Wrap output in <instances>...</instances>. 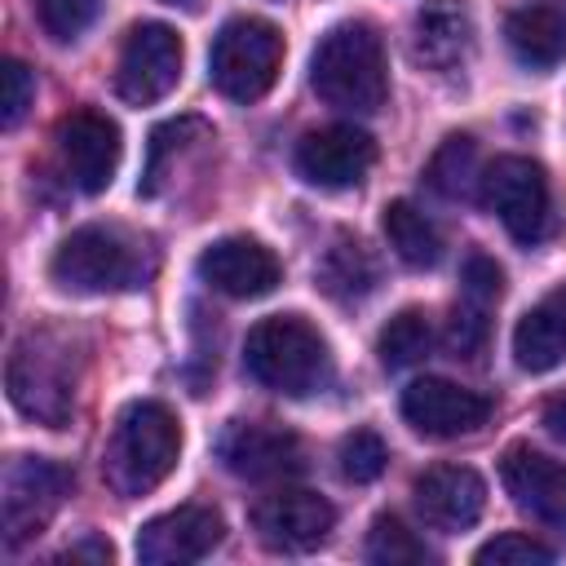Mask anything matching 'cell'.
Listing matches in <instances>:
<instances>
[{"instance_id": "cell-1", "label": "cell", "mask_w": 566, "mask_h": 566, "mask_svg": "<svg viewBox=\"0 0 566 566\" xmlns=\"http://www.w3.org/2000/svg\"><path fill=\"white\" fill-rule=\"evenodd\" d=\"M177 455H181L177 416L155 398H137L111 424V438L102 447V478L119 500H137L150 495L177 469Z\"/></svg>"}, {"instance_id": "cell-2", "label": "cell", "mask_w": 566, "mask_h": 566, "mask_svg": "<svg viewBox=\"0 0 566 566\" xmlns=\"http://www.w3.org/2000/svg\"><path fill=\"white\" fill-rule=\"evenodd\" d=\"M310 84L336 111H349V115L380 111L389 97V66H385L380 31L363 18L327 27L310 57Z\"/></svg>"}, {"instance_id": "cell-3", "label": "cell", "mask_w": 566, "mask_h": 566, "mask_svg": "<svg viewBox=\"0 0 566 566\" xmlns=\"http://www.w3.org/2000/svg\"><path fill=\"white\" fill-rule=\"evenodd\" d=\"M243 367L256 385L287 394V398H305L327 385L332 354H327V340L318 336V327L305 323L301 314H270L248 332Z\"/></svg>"}, {"instance_id": "cell-4", "label": "cell", "mask_w": 566, "mask_h": 566, "mask_svg": "<svg viewBox=\"0 0 566 566\" xmlns=\"http://www.w3.org/2000/svg\"><path fill=\"white\" fill-rule=\"evenodd\" d=\"M283 66V35L265 18H230L208 49V80L221 97L248 106L265 97Z\"/></svg>"}, {"instance_id": "cell-5", "label": "cell", "mask_w": 566, "mask_h": 566, "mask_svg": "<svg viewBox=\"0 0 566 566\" xmlns=\"http://www.w3.org/2000/svg\"><path fill=\"white\" fill-rule=\"evenodd\" d=\"M4 389L9 402L49 429H62L75 407V376L66 345H57L49 332H27L18 336L9 363H4Z\"/></svg>"}, {"instance_id": "cell-6", "label": "cell", "mask_w": 566, "mask_h": 566, "mask_svg": "<svg viewBox=\"0 0 566 566\" xmlns=\"http://www.w3.org/2000/svg\"><path fill=\"white\" fill-rule=\"evenodd\" d=\"M49 279L66 292H119L142 279V261L115 226H80L57 243Z\"/></svg>"}, {"instance_id": "cell-7", "label": "cell", "mask_w": 566, "mask_h": 566, "mask_svg": "<svg viewBox=\"0 0 566 566\" xmlns=\"http://www.w3.org/2000/svg\"><path fill=\"white\" fill-rule=\"evenodd\" d=\"M482 203L504 221L517 243H539L553 226V195L548 177L526 155H500L482 172Z\"/></svg>"}, {"instance_id": "cell-8", "label": "cell", "mask_w": 566, "mask_h": 566, "mask_svg": "<svg viewBox=\"0 0 566 566\" xmlns=\"http://www.w3.org/2000/svg\"><path fill=\"white\" fill-rule=\"evenodd\" d=\"M71 491V473L53 460H40V455H13L4 464V478H0V522H4V544L18 548L22 539L40 535L53 513L62 509Z\"/></svg>"}, {"instance_id": "cell-9", "label": "cell", "mask_w": 566, "mask_h": 566, "mask_svg": "<svg viewBox=\"0 0 566 566\" xmlns=\"http://www.w3.org/2000/svg\"><path fill=\"white\" fill-rule=\"evenodd\" d=\"M181 62H186V44L168 22H137L124 35V49L115 62V88L124 102L150 106L177 88Z\"/></svg>"}, {"instance_id": "cell-10", "label": "cell", "mask_w": 566, "mask_h": 566, "mask_svg": "<svg viewBox=\"0 0 566 566\" xmlns=\"http://www.w3.org/2000/svg\"><path fill=\"white\" fill-rule=\"evenodd\" d=\"M53 142H57V155H62V168L71 172V181L84 190V195H102L111 181H115V168H119V124L102 111H71L57 119L53 128Z\"/></svg>"}, {"instance_id": "cell-11", "label": "cell", "mask_w": 566, "mask_h": 566, "mask_svg": "<svg viewBox=\"0 0 566 566\" xmlns=\"http://www.w3.org/2000/svg\"><path fill=\"white\" fill-rule=\"evenodd\" d=\"M292 164L318 190H349L371 172L376 142H371V133H363L354 124H323L296 142Z\"/></svg>"}, {"instance_id": "cell-12", "label": "cell", "mask_w": 566, "mask_h": 566, "mask_svg": "<svg viewBox=\"0 0 566 566\" xmlns=\"http://www.w3.org/2000/svg\"><path fill=\"white\" fill-rule=\"evenodd\" d=\"M336 509L305 486H279L252 509V531L274 553H310L332 535Z\"/></svg>"}, {"instance_id": "cell-13", "label": "cell", "mask_w": 566, "mask_h": 566, "mask_svg": "<svg viewBox=\"0 0 566 566\" xmlns=\"http://www.w3.org/2000/svg\"><path fill=\"white\" fill-rule=\"evenodd\" d=\"M195 270H199V279H203L212 292L234 296V301L265 296V292H274L279 279H283L279 256H274L265 243L248 239V234H226V239L208 243V248L199 252Z\"/></svg>"}, {"instance_id": "cell-14", "label": "cell", "mask_w": 566, "mask_h": 566, "mask_svg": "<svg viewBox=\"0 0 566 566\" xmlns=\"http://www.w3.org/2000/svg\"><path fill=\"white\" fill-rule=\"evenodd\" d=\"M491 416V402L455 380H442V376H424V380H411L402 389V420L424 433V438H460V433H473L482 429Z\"/></svg>"}, {"instance_id": "cell-15", "label": "cell", "mask_w": 566, "mask_h": 566, "mask_svg": "<svg viewBox=\"0 0 566 566\" xmlns=\"http://www.w3.org/2000/svg\"><path fill=\"white\" fill-rule=\"evenodd\" d=\"M217 455L234 478H248V482H270L301 469L296 433L265 420H230L217 438Z\"/></svg>"}, {"instance_id": "cell-16", "label": "cell", "mask_w": 566, "mask_h": 566, "mask_svg": "<svg viewBox=\"0 0 566 566\" xmlns=\"http://www.w3.org/2000/svg\"><path fill=\"white\" fill-rule=\"evenodd\" d=\"M221 535H226V526L212 509L181 504L172 513L150 517L137 531V562L142 566H186V562L208 557L221 544Z\"/></svg>"}, {"instance_id": "cell-17", "label": "cell", "mask_w": 566, "mask_h": 566, "mask_svg": "<svg viewBox=\"0 0 566 566\" xmlns=\"http://www.w3.org/2000/svg\"><path fill=\"white\" fill-rule=\"evenodd\" d=\"M500 482L522 513H531L535 522H548V526H566V464L562 460H553L526 442H513L500 455Z\"/></svg>"}, {"instance_id": "cell-18", "label": "cell", "mask_w": 566, "mask_h": 566, "mask_svg": "<svg viewBox=\"0 0 566 566\" xmlns=\"http://www.w3.org/2000/svg\"><path fill=\"white\" fill-rule=\"evenodd\" d=\"M416 509L438 531H464L486 509V482L469 464H433L411 486Z\"/></svg>"}, {"instance_id": "cell-19", "label": "cell", "mask_w": 566, "mask_h": 566, "mask_svg": "<svg viewBox=\"0 0 566 566\" xmlns=\"http://www.w3.org/2000/svg\"><path fill=\"white\" fill-rule=\"evenodd\" d=\"M473 44V18L464 0H429L416 9L411 53L433 71H451Z\"/></svg>"}, {"instance_id": "cell-20", "label": "cell", "mask_w": 566, "mask_h": 566, "mask_svg": "<svg viewBox=\"0 0 566 566\" xmlns=\"http://www.w3.org/2000/svg\"><path fill=\"white\" fill-rule=\"evenodd\" d=\"M504 40L522 66L548 71L566 57V9L557 4H522L504 18Z\"/></svg>"}, {"instance_id": "cell-21", "label": "cell", "mask_w": 566, "mask_h": 566, "mask_svg": "<svg viewBox=\"0 0 566 566\" xmlns=\"http://www.w3.org/2000/svg\"><path fill=\"white\" fill-rule=\"evenodd\" d=\"M513 358L522 371L539 376V371H553L562 358H566V318L553 301L526 310L513 327Z\"/></svg>"}, {"instance_id": "cell-22", "label": "cell", "mask_w": 566, "mask_h": 566, "mask_svg": "<svg viewBox=\"0 0 566 566\" xmlns=\"http://www.w3.org/2000/svg\"><path fill=\"white\" fill-rule=\"evenodd\" d=\"M380 230L394 248V256L411 270H429L442 261V234L438 226L411 203V199H394L385 203V217H380Z\"/></svg>"}, {"instance_id": "cell-23", "label": "cell", "mask_w": 566, "mask_h": 566, "mask_svg": "<svg viewBox=\"0 0 566 566\" xmlns=\"http://www.w3.org/2000/svg\"><path fill=\"white\" fill-rule=\"evenodd\" d=\"M482 159H478V142L469 137V133H451L438 150H433V159H429V168H424V181L442 195V199H473V190L482 186Z\"/></svg>"}, {"instance_id": "cell-24", "label": "cell", "mask_w": 566, "mask_h": 566, "mask_svg": "<svg viewBox=\"0 0 566 566\" xmlns=\"http://www.w3.org/2000/svg\"><path fill=\"white\" fill-rule=\"evenodd\" d=\"M318 287L327 292V296H336V301H354V296H363V292H371V283H376V265H371V256L363 252V243H354V239H336V248H327V256H323V265H318Z\"/></svg>"}, {"instance_id": "cell-25", "label": "cell", "mask_w": 566, "mask_h": 566, "mask_svg": "<svg viewBox=\"0 0 566 566\" xmlns=\"http://www.w3.org/2000/svg\"><path fill=\"white\" fill-rule=\"evenodd\" d=\"M433 345V332H429V318L424 310H398L385 327H380V340H376V354L389 371H402L411 363H420Z\"/></svg>"}, {"instance_id": "cell-26", "label": "cell", "mask_w": 566, "mask_h": 566, "mask_svg": "<svg viewBox=\"0 0 566 566\" xmlns=\"http://www.w3.org/2000/svg\"><path fill=\"white\" fill-rule=\"evenodd\" d=\"M367 562L376 566H420V562H433V553L424 548V539L416 531H407L394 513H380L367 531V544H363Z\"/></svg>"}, {"instance_id": "cell-27", "label": "cell", "mask_w": 566, "mask_h": 566, "mask_svg": "<svg viewBox=\"0 0 566 566\" xmlns=\"http://www.w3.org/2000/svg\"><path fill=\"white\" fill-rule=\"evenodd\" d=\"M336 460H340V478L354 482V486H363V482H376V478L385 473V464H389V447L380 442V433H371V429H354V433L340 438Z\"/></svg>"}, {"instance_id": "cell-28", "label": "cell", "mask_w": 566, "mask_h": 566, "mask_svg": "<svg viewBox=\"0 0 566 566\" xmlns=\"http://www.w3.org/2000/svg\"><path fill=\"white\" fill-rule=\"evenodd\" d=\"M97 9H102V0H35V18H40L44 35H53L57 44L80 40L93 27Z\"/></svg>"}, {"instance_id": "cell-29", "label": "cell", "mask_w": 566, "mask_h": 566, "mask_svg": "<svg viewBox=\"0 0 566 566\" xmlns=\"http://www.w3.org/2000/svg\"><path fill=\"white\" fill-rule=\"evenodd\" d=\"M473 562L478 566H544V562H553V548L531 539V535H522V531H504V535L486 539L473 553Z\"/></svg>"}, {"instance_id": "cell-30", "label": "cell", "mask_w": 566, "mask_h": 566, "mask_svg": "<svg viewBox=\"0 0 566 566\" xmlns=\"http://www.w3.org/2000/svg\"><path fill=\"white\" fill-rule=\"evenodd\" d=\"M31 97H35V75H31L18 57H9V62L0 66V124L13 128V124L27 115Z\"/></svg>"}, {"instance_id": "cell-31", "label": "cell", "mask_w": 566, "mask_h": 566, "mask_svg": "<svg viewBox=\"0 0 566 566\" xmlns=\"http://www.w3.org/2000/svg\"><path fill=\"white\" fill-rule=\"evenodd\" d=\"M500 292H504V270H500L491 256L473 252V256L464 261V274H460V296H473V301L495 305Z\"/></svg>"}, {"instance_id": "cell-32", "label": "cell", "mask_w": 566, "mask_h": 566, "mask_svg": "<svg viewBox=\"0 0 566 566\" xmlns=\"http://www.w3.org/2000/svg\"><path fill=\"white\" fill-rule=\"evenodd\" d=\"M544 429H548L557 442H566V394H557V398L544 407Z\"/></svg>"}, {"instance_id": "cell-33", "label": "cell", "mask_w": 566, "mask_h": 566, "mask_svg": "<svg viewBox=\"0 0 566 566\" xmlns=\"http://www.w3.org/2000/svg\"><path fill=\"white\" fill-rule=\"evenodd\" d=\"M553 305H557V310H562V318H566V287H562V292H553Z\"/></svg>"}, {"instance_id": "cell-34", "label": "cell", "mask_w": 566, "mask_h": 566, "mask_svg": "<svg viewBox=\"0 0 566 566\" xmlns=\"http://www.w3.org/2000/svg\"><path fill=\"white\" fill-rule=\"evenodd\" d=\"M164 4H181V9H195L199 0H164Z\"/></svg>"}]
</instances>
